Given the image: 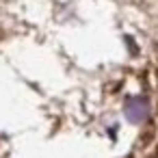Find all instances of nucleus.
Returning <instances> with one entry per match:
<instances>
[{
  "label": "nucleus",
  "mask_w": 158,
  "mask_h": 158,
  "mask_svg": "<svg viewBox=\"0 0 158 158\" xmlns=\"http://www.w3.org/2000/svg\"><path fill=\"white\" fill-rule=\"evenodd\" d=\"M147 115H149V102L145 98H132L126 102V117L130 121L139 123V121L147 119Z\"/></svg>",
  "instance_id": "nucleus-1"
}]
</instances>
